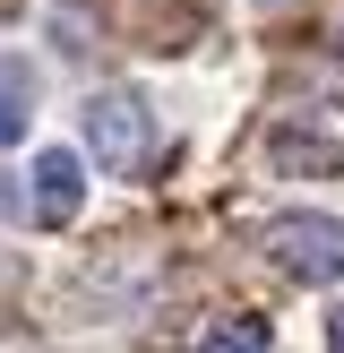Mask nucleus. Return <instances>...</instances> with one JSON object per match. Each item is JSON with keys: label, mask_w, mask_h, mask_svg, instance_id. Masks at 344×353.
<instances>
[{"label": "nucleus", "mask_w": 344, "mask_h": 353, "mask_svg": "<svg viewBox=\"0 0 344 353\" xmlns=\"http://www.w3.org/2000/svg\"><path fill=\"white\" fill-rule=\"evenodd\" d=\"M336 43H344V34H336Z\"/></svg>", "instance_id": "1a4fd4ad"}, {"label": "nucleus", "mask_w": 344, "mask_h": 353, "mask_svg": "<svg viewBox=\"0 0 344 353\" xmlns=\"http://www.w3.org/2000/svg\"><path fill=\"white\" fill-rule=\"evenodd\" d=\"M78 199H86V164L69 147H43V155H34V216H43V224H69Z\"/></svg>", "instance_id": "7ed1b4c3"}, {"label": "nucleus", "mask_w": 344, "mask_h": 353, "mask_svg": "<svg viewBox=\"0 0 344 353\" xmlns=\"http://www.w3.org/2000/svg\"><path fill=\"white\" fill-rule=\"evenodd\" d=\"M198 353H267V327H258V319H215L198 336Z\"/></svg>", "instance_id": "20e7f679"}, {"label": "nucleus", "mask_w": 344, "mask_h": 353, "mask_svg": "<svg viewBox=\"0 0 344 353\" xmlns=\"http://www.w3.org/2000/svg\"><path fill=\"white\" fill-rule=\"evenodd\" d=\"M0 216H17V190H9V172H0Z\"/></svg>", "instance_id": "6e6552de"}, {"label": "nucleus", "mask_w": 344, "mask_h": 353, "mask_svg": "<svg viewBox=\"0 0 344 353\" xmlns=\"http://www.w3.org/2000/svg\"><path fill=\"white\" fill-rule=\"evenodd\" d=\"M327 345H336V353H344V302H336V310H327Z\"/></svg>", "instance_id": "0eeeda50"}, {"label": "nucleus", "mask_w": 344, "mask_h": 353, "mask_svg": "<svg viewBox=\"0 0 344 353\" xmlns=\"http://www.w3.org/2000/svg\"><path fill=\"white\" fill-rule=\"evenodd\" d=\"M86 155H95V172H129L138 155H147V103L120 95V86H103V95L86 103Z\"/></svg>", "instance_id": "f03ea898"}, {"label": "nucleus", "mask_w": 344, "mask_h": 353, "mask_svg": "<svg viewBox=\"0 0 344 353\" xmlns=\"http://www.w3.org/2000/svg\"><path fill=\"white\" fill-rule=\"evenodd\" d=\"M17 138H26V112H17V95L0 86V147H17Z\"/></svg>", "instance_id": "423d86ee"}, {"label": "nucleus", "mask_w": 344, "mask_h": 353, "mask_svg": "<svg viewBox=\"0 0 344 353\" xmlns=\"http://www.w3.org/2000/svg\"><path fill=\"white\" fill-rule=\"evenodd\" d=\"M275 268L301 276V285H336V276H344V224L319 216V207L284 216V224H275Z\"/></svg>", "instance_id": "f257e3e1"}, {"label": "nucleus", "mask_w": 344, "mask_h": 353, "mask_svg": "<svg viewBox=\"0 0 344 353\" xmlns=\"http://www.w3.org/2000/svg\"><path fill=\"white\" fill-rule=\"evenodd\" d=\"M275 164H310V172H327V164H336V147H327V138H310V130H284V138H275Z\"/></svg>", "instance_id": "39448f33"}]
</instances>
